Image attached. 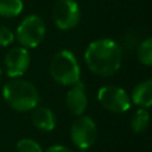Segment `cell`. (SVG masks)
Listing matches in <instances>:
<instances>
[{"mask_svg":"<svg viewBox=\"0 0 152 152\" xmlns=\"http://www.w3.org/2000/svg\"><path fill=\"white\" fill-rule=\"evenodd\" d=\"M122 48L110 38H100L91 42L84 52L88 69L101 77L114 75L122 63Z\"/></svg>","mask_w":152,"mask_h":152,"instance_id":"6da1fadb","label":"cell"},{"mask_svg":"<svg viewBox=\"0 0 152 152\" xmlns=\"http://www.w3.org/2000/svg\"><path fill=\"white\" fill-rule=\"evenodd\" d=\"M5 102L17 112H28L38 106L40 96L38 89L27 80L17 77L11 78L2 87Z\"/></svg>","mask_w":152,"mask_h":152,"instance_id":"7a4b0ae2","label":"cell"},{"mask_svg":"<svg viewBox=\"0 0 152 152\" xmlns=\"http://www.w3.org/2000/svg\"><path fill=\"white\" fill-rule=\"evenodd\" d=\"M50 75L62 86H74L81 82V69L75 55L69 50L56 52L50 62Z\"/></svg>","mask_w":152,"mask_h":152,"instance_id":"3957f363","label":"cell"},{"mask_svg":"<svg viewBox=\"0 0 152 152\" xmlns=\"http://www.w3.org/2000/svg\"><path fill=\"white\" fill-rule=\"evenodd\" d=\"M45 33L46 26L42 17L30 14L20 21L15 30L14 37L23 48L34 49L43 42Z\"/></svg>","mask_w":152,"mask_h":152,"instance_id":"277c9868","label":"cell"},{"mask_svg":"<svg viewBox=\"0 0 152 152\" xmlns=\"http://www.w3.org/2000/svg\"><path fill=\"white\" fill-rule=\"evenodd\" d=\"M97 100L106 109L114 113H124L131 108L132 101L127 91L118 86H103L97 91Z\"/></svg>","mask_w":152,"mask_h":152,"instance_id":"5b68a950","label":"cell"},{"mask_svg":"<svg viewBox=\"0 0 152 152\" xmlns=\"http://www.w3.org/2000/svg\"><path fill=\"white\" fill-rule=\"evenodd\" d=\"M55 25L62 31L76 27L81 20V10L76 0H57L52 8Z\"/></svg>","mask_w":152,"mask_h":152,"instance_id":"8992f818","label":"cell"},{"mask_svg":"<svg viewBox=\"0 0 152 152\" xmlns=\"http://www.w3.org/2000/svg\"><path fill=\"white\" fill-rule=\"evenodd\" d=\"M70 137L74 145H76L78 148H89L95 142L97 137L96 124L90 116L80 115L71 125Z\"/></svg>","mask_w":152,"mask_h":152,"instance_id":"52a82bcc","label":"cell"},{"mask_svg":"<svg viewBox=\"0 0 152 152\" xmlns=\"http://www.w3.org/2000/svg\"><path fill=\"white\" fill-rule=\"evenodd\" d=\"M5 68L6 74L10 78H17L23 76L30 66L31 57L26 48L15 46L8 50L5 57Z\"/></svg>","mask_w":152,"mask_h":152,"instance_id":"ba28073f","label":"cell"},{"mask_svg":"<svg viewBox=\"0 0 152 152\" xmlns=\"http://www.w3.org/2000/svg\"><path fill=\"white\" fill-rule=\"evenodd\" d=\"M65 104L69 112L76 116L84 113L88 106V97L86 94V88L82 82H78L70 87L65 96Z\"/></svg>","mask_w":152,"mask_h":152,"instance_id":"9c48e42d","label":"cell"},{"mask_svg":"<svg viewBox=\"0 0 152 152\" xmlns=\"http://www.w3.org/2000/svg\"><path fill=\"white\" fill-rule=\"evenodd\" d=\"M31 121L38 129L45 132L52 131L56 126V118L53 112L44 106H37L32 109Z\"/></svg>","mask_w":152,"mask_h":152,"instance_id":"30bf717a","label":"cell"},{"mask_svg":"<svg viewBox=\"0 0 152 152\" xmlns=\"http://www.w3.org/2000/svg\"><path fill=\"white\" fill-rule=\"evenodd\" d=\"M131 101L140 108L152 107V78H147L134 87Z\"/></svg>","mask_w":152,"mask_h":152,"instance_id":"8fae6325","label":"cell"},{"mask_svg":"<svg viewBox=\"0 0 152 152\" xmlns=\"http://www.w3.org/2000/svg\"><path fill=\"white\" fill-rule=\"evenodd\" d=\"M150 124V113L146 108H138L131 119V128L135 133L144 132Z\"/></svg>","mask_w":152,"mask_h":152,"instance_id":"7c38bea8","label":"cell"},{"mask_svg":"<svg viewBox=\"0 0 152 152\" xmlns=\"http://www.w3.org/2000/svg\"><path fill=\"white\" fill-rule=\"evenodd\" d=\"M137 58L146 66H152V36L145 38L137 46Z\"/></svg>","mask_w":152,"mask_h":152,"instance_id":"4fadbf2b","label":"cell"},{"mask_svg":"<svg viewBox=\"0 0 152 152\" xmlns=\"http://www.w3.org/2000/svg\"><path fill=\"white\" fill-rule=\"evenodd\" d=\"M24 8L23 0H0V15L5 18L18 17Z\"/></svg>","mask_w":152,"mask_h":152,"instance_id":"5bb4252c","label":"cell"},{"mask_svg":"<svg viewBox=\"0 0 152 152\" xmlns=\"http://www.w3.org/2000/svg\"><path fill=\"white\" fill-rule=\"evenodd\" d=\"M17 152H43L40 145L30 138H23L17 142Z\"/></svg>","mask_w":152,"mask_h":152,"instance_id":"9a60e30c","label":"cell"},{"mask_svg":"<svg viewBox=\"0 0 152 152\" xmlns=\"http://www.w3.org/2000/svg\"><path fill=\"white\" fill-rule=\"evenodd\" d=\"M14 32L5 25H0V46H8L14 42Z\"/></svg>","mask_w":152,"mask_h":152,"instance_id":"2e32d148","label":"cell"},{"mask_svg":"<svg viewBox=\"0 0 152 152\" xmlns=\"http://www.w3.org/2000/svg\"><path fill=\"white\" fill-rule=\"evenodd\" d=\"M45 152H72V151L63 145H53V146H50Z\"/></svg>","mask_w":152,"mask_h":152,"instance_id":"e0dca14e","label":"cell"},{"mask_svg":"<svg viewBox=\"0 0 152 152\" xmlns=\"http://www.w3.org/2000/svg\"><path fill=\"white\" fill-rule=\"evenodd\" d=\"M1 74H2V71H1V68H0V77H1Z\"/></svg>","mask_w":152,"mask_h":152,"instance_id":"ac0fdd59","label":"cell"}]
</instances>
